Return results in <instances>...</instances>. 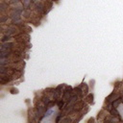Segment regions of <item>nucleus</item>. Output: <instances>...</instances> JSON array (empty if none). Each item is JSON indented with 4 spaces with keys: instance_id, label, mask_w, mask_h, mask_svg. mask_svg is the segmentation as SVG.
Listing matches in <instances>:
<instances>
[{
    "instance_id": "f257e3e1",
    "label": "nucleus",
    "mask_w": 123,
    "mask_h": 123,
    "mask_svg": "<svg viewBox=\"0 0 123 123\" xmlns=\"http://www.w3.org/2000/svg\"><path fill=\"white\" fill-rule=\"evenodd\" d=\"M118 97H120V95H118V94L115 93V92H113L111 95H109V96L106 98V103H113L115 99H117Z\"/></svg>"
},
{
    "instance_id": "f03ea898",
    "label": "nucleus",
    "mask_w": 123,
    "mask_h": 123,
    "mask_svg": "<svg viewBox=\"0 0 123 123\" xmlns=\"http://www.w3.org/2000/svg\"><path fill=\"white\" fill-rule=\"evenodd\" d=\"M13 76H10L9 74H7V75H5V74H1V80H0V82H1V84L2 85H4V84H6V83H9V82H11L14 78H12Z\"/></svg>"
},
{
    "instance_id": "7ed1b4c3",
    "label": "nucleus",
    "mask_w": 123,
    "mask_h": 123,
    "mask_svg": "<svg viewBox=\"0 0 123 123\" xmlns=\"http://www.w3.org/2000/svg\"><path fill=\"white\" fill-rule=\"evenodd\" d=\"M73 94H76L79 98H81L84 94V90L82 89V87H76L73 89Z\"/></svg>"
},
{
    "instance_id": "20e7f679",
    "label": "nucleus",
    "mask_w": 123,
    "mask_h": 123,
    "mask_svg": "<svg viewBox=\"0 0 123 123\" xmlns=\"http://www.w3.org/2000/svg\"><path fill=\"white\" fill-rule=\"evenodd\" d=\"M110 113H111V116H112V117H116V118H118L120 121H122V119L120 118V114H119L118 111L116 110V108H113V109L110 112Z\"/></svg>"
},
{
    "instance_id": "39448f33",
    "label": "nucleus",
    "mask_w": 123,
    "mask_h": 123,
    "mask_svg": "<svg viewBox=\"0 0 123 123\" xmlns=\"http://www.w3.org/2000/svg\"><path fill=\"white\" fill-rule=\"evenodd\" d=\"M57 105H58V107H59V109L62 111V110H64V100L63 99H58V101H57Z\"/></svg>"
},
{
    "instance_id": "423d86ee",
    "label": "nucleus",
    "mask_w": 123,
    "mask_h": 123,
    "mask_svg": "<svg viewBox=\"0 0 123 123\" xmlns=\"http://www.w3.org/2000/svg\"><path fill=\"white\" fill-rule=\"evenodd\" d=\"M55 89H53V88H48V89H46L44 90V93H45L46 95H49V94H54Z\"/></svg>"
},
{
    "instance_id": "0eeeda50",
    "label": "nucleus",
    "mask_w": 123,
    "mask_h": 123,
    "mask_svg": "<svg viewBox=\"0 0 123 123\" xmlns=\"http://www.w3.org/2000/svg\"><path fill=\"white\" fill-rule=\"evenodd\" d=\"M86 101H87L88 103H89V104L93 103V94H92V93L87 95V97H86Z\"/></svg>"
},
{
    "instance_id": "6e6552de",
    "label": "nucleus",
    "mask_w": 123,
    "mask_h": 123,
    "mask_svg": "<svg viewBox=\"0 0 123 123\" xmlns=\"http://www.w3.org/2000/svg\"><path fill=\"white\" fill-rule=\"evenodd\" d=\"M10 39H11V36L10 35H5L3 38H2V42H6V41H9L10 40Z\"/></svg>"
},
{
    "instance_id": "1a4fd4ad",
    "label": "nucleus",
    "mask_w": 123,
    "mask_h": 123,
    "mask_svg": "<svg viewBox=\"0 0 123 123\" xmlns=\"http://www.w3.org/2000/svg\"><path fill=\"white\" fill-rule=\"evenodd\" d=\"M64 115V112H61L59 114H58V117L56 118V122H59L60 120H62V117Z\"/></svg>"
},
{
    "instance_id": "9d476101",
    "label": "nucleus",
    "mask_w": 123,
    "mask_h": 123,
    "mask_svg": "<svg viewBox=\"0 0 123 123\" xmlns=\"http://www.w3.org/2000/svg\"><path fill=\"white\" fill-rule=\"evenodd\" d=\"M23 3H24V6H25L26 8H28L30 3H31V0H23Z\"/></svg>"
},
{
    "instance_id": "9b49d317",
    "label": "nucleus",
    "mask_w": 123,
    "mask_h": 123,
    "mask_svg": "<svg viewBox=\"0 0 123 123\" xmlns=\"http://www.w3.org/2000/svg\"><path fill=\"white\" fill-rule=\"evenodd\" d=\"M61 121H62V122H70V121H71V119H70L69 117H67V118H64V119H62Z\"/></svg>"
},
{
    "instance_id": "f8f14e48",
    "label": "nucleus",
    "mask_w": 123,
    "mask_h": 123,
    "mask_svg": "<svg viewBox=\"0 0 123 123\" xmlns=\"http://www.w3.org/2000/svg\"><path fill=\"white\" fill-rule=\"evenodd\" d=\"M121 84H122V82H116V83L114 84V87H115V88H118V87L121 86Z\"/></svg>"
},
{
    "instance_id": "ddd939ff",
    "label": "nucleus",
    "mask_w": 123,
    "mask_h": 123,
    "mask_svg": "<svg viewBox=\"0 0 123 123\" xmlns=\"http://www.w3.org/2000/svg\"><path fill=\"white\" fill-rule=\"evenodd\" d=\"M11 91H12V93H17V92H18V90H17L16 89H12Z\"/></svg>"
},
{
    "instance_id": "4468645a",
    "label": "nucleus",
    "mask_w": 123,
    "mask_h": 123,
    "mask_svg": "<svg viewBox=\"0 0 123 123\" xmlns=\"http://www.w3.org/2000/svg\"><path fill=\"white\" fill-rule=\"evenodd\" d=\"M122 95H123V90H122Z\"/></svg>"
}]
</instances>
